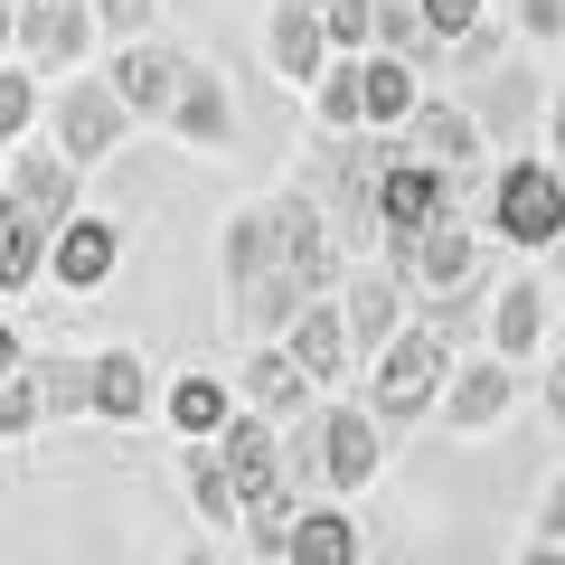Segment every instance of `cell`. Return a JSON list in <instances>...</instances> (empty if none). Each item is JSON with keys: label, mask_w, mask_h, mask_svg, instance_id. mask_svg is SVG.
<instances>
[{"label": "cell", "mask_w": 565, "mask_h": 565, "mask_svg": "<svg viewBox=\"0 0 565 565\" xmlns=\"http://www.w3.org/2000/svg\"><path fill=\"white\" fill-rule=\"evenodd\" d=\"M546 141H556V161H565V95L546 104Z\"/></svg>", "instance_id": "37"}, {"label": "cell", "mask_w": 565, "mask_h": 565, "mask_svg": "<svg viewBox=\"0 0 565 565\" xmlns=\"http://www.w3.org/2000/svg\"><path fill=\"white\" fill-rule=\"evenodd\" d=\"M405 141H415L424 161H444V170H471L490 151V122H481V104H434L424 95L415 122H405Z\"/></svg>", "instance_id": "16"}, {"label": "cell", "mask_w": 565, "mask_h": 565, "mask_svg": "<svg viewBox=\"0 0 565 565\" xmlns=\"http://www.w3.org/2000/svg\"><path fill=\"white\" fill-rule=\"evenodd\" d=\"M490 226H500L509 245H556L565 236V170L556 161H500V180H490Z\"/></svg>", "instance_id": "4"}, {"label": "cell", "mask_w": 565, "mask_h": 565, "mask_svg": "<svg viewBox=\"0 0 565 565\" xmlns=\"http://www.w3.org/2000/svg\"><path fill=\"white\" fill-rule=\"evenodd\" d=\"M10 47H20V10H10V0H0V57H10Z\"/></svg>", "instance_id": "38"}, {"label": "cell", "mask_w": 565, "mask_h": 565, "mask_svg": "<svg viewBox=\"0 0 565 565\" xmlns=\"http://www.w3.org/2000/svg\"><path fill=\"white\" fill-rule=\"evenodd\" d=\"M282 340H292V359H302L321 386H340L349 367H367V359H359V330H349V302H330V292H311L302 321L282 330Z\"/></svg>", "instance_id": "11"}, {"label": "cell", "mask_w": 565, "mask_h": 565, "mask_svg": "<svg viewBox=\"0 0 565 565\" xmlns=\"http://www.w3.org/2000/svg\"><path fill=\"white\" fill-rule=\"evenodd\" d=\"M311 114H321V132H359L367 122V57H330V76L311 85Z\"/></svg>", "instance_id": "27"}, {"label": "cell", "mask_w": 565, "mask_h": 565, "mask_svg": "<svg viewBox=\"0 0 565 565\" xmlns=\"http://www.w3.org/2000/svg\"><path fill=\"white\" fill-rule=\"evenodd\" d=\"M490 349H509V359H527V349H537L546 340V292H537V282H500V292H490Z\"/></svg>", "instance_id": "23"}, {"label": "cell", "mask_w": 565, "mask_h": 565, "mask_svg": "<svg viewBox=\"0 0 565 565\" xmlns=\"http://www.w3.org/2000/svg\"><path fill=\"white\" fill-rule=\"evenodd\" d=\"M47 424V386H39V367H10V377H0V434H39Z\"/></svg>", "instance_id": "29"}, {"label": "cell", "mask_w": 565, "mask_h": 565, "mask_svg": "<svg viewBox=\"0 0 565 565\" xmlns=\"http://www.w3.org/2000/svg\"><path fill=\"white\" fill-rule=\"evenodd\" d=\"M132 122H141V114L122 104L114 66H104V76H85V66H76V76H66L57 95H47V141H57L66 161H85V170H95V161H114Z\"/></svg>", "instance_id": "2"}, {"label": "cell", "mask_w": 565, "mask_h": 565, "mask_svg": "<svg viewBox=\"0 0 565 565\" xmlns=\"http://www.w3.org/2000/svg\"><path fill=\"white\" fill-rule=\"evenodd\" d=\"M396 264L415 274V292H452V282L481 274V245H471V226H462V217H434V226H424V236L405 245Z\"/></svg>", "instance_id": "20"}, {"label": "cell", "mask_w": 565, "mask_h": 565, "mask_svg": "<svg viewBox=\"0 0 565 565\" xmlns=\"http://www.w3.org/2000/svg\"><path fill=\"white\" fill-rule=\"evenodd\" d=\"M66 217H47V207H29L20 189H0V292H29V282L47 274V245H57Z\"/></svg>", "instance_id": "15"}, {"label": "cell", "mask_w": 565, "mask_h": 565, "mask_svg": "<svg viewBox=\"0 0 565 565\" xmlns=\"http://www.w3.org/2000/svg\"><path fill=\"white\" fill-rule=\"evenodd\" d=\"M321 20H330V47L340 57H367L377 47V0H321Z\"/></svg>", "instance_id": "31"}, {"label": "cell", "mask_w": 565, "mask_h": 565, "mask_svg": "<svg viewBox=\"0 0 565 565\" xmlns=\"http://www.w3.org/2000/svg\"><path fill=\"white\" fill-rule=\"evenodd\" d=\"M180 76H189V47H170V39H122V57H114V85H122V104H132L141 122H170V104H180Z\"/></svg>", "instance_id": "9"}, {"label": "cell", "mask_w": 565, "mask_h": 565, "mask_svg": "<svg viewBox=\"0 0 565 565\" xmlns=\"http://www.w3.org/2000/svg\"><path fill=\"white\" fill-rule=\"evenodd\" d=\"M95 415H114V424L151 415V367H141V349H95Z\"/></svg>", "instance_id": "25"}, {"label": "cell", "mask_w": 565, "mask_h": 565, "mask_svg": "<svg viewBox=\"0 0 565 565\" xmlns=\"http://www.w3.org/2000/svg\"><path fill=\"white\" fill-rule=\"evenodd\" d=\"M556 282H565V236H556Z\"/></svg>", "instance_id": "40"}, {"label": "cell", "mask_w": 565, "mask_h": 565, "mask_svg": "<svg viewBox=\"0 0 565 565\" xmlns=\"http://www.w3.org/2000/svg\"><path fill=\"white\" fill-rule=\"evenodd\" d=\"M95 0H20V57L39 76H76L95 57Z\"/></svg>", "instance_id": "5"}, {"label": "cell", "mask_w": 565, "mask_h": 565, "mask_svg": "<svg viewBox=\"0 0 565 565\" xmlns=\"http://www.w3.org/2000/svg\"><path fill=\"white\" fill-rule=\"evenodd\" d=\"M509 10H519V39H565V0H509Z\"/></svg>", "instance_id": "34"}, {"label": "cell", "mask_w": 565, "mask_h": 565, "mask_svg": "<svg viewBox=\"0 0 565 565\" xmlns=\"http://www.w3.org/2000/svg\"><path fill=\"white\" fill-rule=\"evenodd\" d=\"M546 415L565 424V349H556V359H546Z\"/></svg>", "instance_id": "36"}, {"label": "cell", "mask_w": 565, "mask_h": 565, "mask_svg": "<svg viewBox=\"0 0 565 565\" xmlns=\"http://www.w3.org/2000/svg\"><path fill=\"white\" fill-rule=\"evenodd\" d=\"M114 264H122V236H114V217H95V207H76V217L57 226V245H47V274H57L66 292L114 282Z\"/></svg>", "instance_id": "14"}, {"label": "cell", "mask_w": 565, "mask_h": 565, "mask_svg": "<svg viewBox=\"0 0 565 565\" xmlns=\"http://www.w3.org/2000/svg\"><path fill=\"white\" fill-rule=\"evenodd\" d=\"M452 189H462V170L424 161L415 141H405L396 161H386V180H377V217H367V226H377V245H386V255H405L434 217H452Z\"/></svg>", "instance_id": "3"}, {"label": "cell", "mask_w": 565, "mask_h": 565, "mask_svg": "<svg viewBox=\"0 0 565 565\" xmlns=\"http://www.w3.org/2000/svg\"><path fill=\"white\" fill-rule=\"evenodd\" d=\"M10 367H20V330L0 321V377H10Z\"/></svg>", "instance_id": "39"}, {"label": "cell", "mask_w": 565, "mask_h": 565, "mask_svg": "<svg viewBox=\"0 0 565 565\" xmlns=\"http://www.w3.org/2000/svg\"><path fill=\"white\" fill-rule=\"evenodd\" d=\"M39 114H47V104H39V76L0 57V141H20V132H29Z\"/></svg>", "instance_id": "30"}, {"label": "cell", "mask_w": 565, "mask_h": 565, "mask_svg": "<svg viewBox=\"0 0 565 565\" xmlns=\"http://www.w3.org/2000/svg\"><path fill=\"white\" fill-rule=\"evenodd\" d=\"M537 556H565V471L546 481V500H537Z\"/></svg>", "instance_id": "33"}, {"label": "cell", "mask_w": 565, "mask_h": 565, "mask_svg": "<svg viewBox=\"0 0 565 565\" xmlns=\"http://www.w3.org/2000/svg\"><path fill=\"white\" fill-rule=\"evenodd\" d=\"M444 377H452V340L434 321H405L396 340L367 359V405H377L386 424H415L444 405Z\"/></svg>", "instance_id": "1"}, {"label": "cell", "mask_w": 565, "mask_h": 565, "mask_svg": "<svg viewBox=\"0 0 565 565\" xmlns=\"http://www.w3.org/2000/svg\"><path fill=\"white\" fill-rule=\"evenodd\" d=\"M415 104H424L415 66H405L396 47H367V122H377V132H405V122H415Z\"/></svg>", "instance_id": "26"}, {"label": "cell", "mask_w": 565, "mask_h": 565, "mask_svg": "<svg viewBox=\"0 0 565 565\" xmlns=\"http://www.w3.org/2000/svg\"><path fill=\"white\" fill-rule=\"evenodd\" d=\"M359 556H367L359 519H349V509L302 500V519H292V556H282V565H359Z\"/></svg>", "instance_id": "21"}, {"label": "cell", "mask_w": 565, "mask_h": 565, "mask_svg": "<svg viewBox=\"0 0 565 565\" xmlns=\"http://www.w3.org/2000/svg\"><path fill=\"white\" fill-rule=\"evenodd\" d=\"M264 47H274V76L292 85V95H311V85L330 76V20H321V0H274V20H264Z\"/></svg>", "instance_id": "8"}, {"label": "cell", "mask_w": 565, "mask_h": 565, "mask_svg": "<svg viewBox=\"0 0 565 565\" xmlns=\"http://www.w3.org/2000/svg\"><path fill=\"white\" fill-rule=\"evenodd\" d=\"M180 481H189L199 527H245V519H255L245 490H236V471H226V444H217V434H180Z\"/></svg>", "instance_id": "12"}, {"label": "cell", "mask_w": 565, "mask_h": 565, "mask_svg": "<svg viewBox=\"0 0 565 565\" xmlns=\"http://www.w3.org/2000/svg\"><path fill=\"white\" fill-rule=\"evenodd\" d=\"M377 405H321V481L330 490H367V481H377V462H386V452H377Z\"/></svg>", "instance_id": "10"}, {"label": "cell", "mask_w": 565, "mask_h": 565, "mask_svg": "<svg viewBox=\"0 0 565 565\" xmlns=\"http://www.w3.org/2000/svg\"><path fill=\"white\" fill-rule=\"evenodd\" d=\"M509 405H519V359H509V349H471V359H452V377H444V424H452V434H490Z\"/></svg>", "instance_id": "6"}, {"label": "cell", "mask_w": 565, "mask_h": 565, "mask_svg": "<svg viewBox=\"0 0 565 565\" xmlns=\"http://www.w3.org/2000/svg\"><path fill=\"white\" fill-rule=\"evenodd\" d=\"M537 114H546L537 76H519V66H490V85H481V122H490V141H509V151H519Z\"/></svg>", "instance_id": "24"}, {"label": "cell", "mask_w": 565, "mask_h": 565, "mask_svg": "<svg viewBox=\"0 0 565 565\" xmlns=\"http://www.w3.org/2000/svg\"><path fill=\"white\" fill-rule=\"evenodd\" d=\"M282 255H292V274H302L311 292H330V282H340V236H330V207L302 199V189H282Z\"/></svg>", "instance_id": "19"}, {"label": "cell", "mask_w": 565, "mask_h": 565, "mask_svg": "<svg viewBox=\"0 0 565 565\" xmlns=\"http://www.w3.org/2000/svg\"><path fill=\"white\" fill-rule=\"evenodd\" d=\"M161 415H170V434H226V415H236V405H226L217 377H180V386L161 396Z\"/></svg>", "instance_id": "28"}, {"label": "cell", "mask_w": 565, "mask_h": 565, "mask_svg": "<svg viewBox=\"0 0 565 565\" xmlns=\"http://www.w3.org/2000/svg\"><path fill=\"white\" fill-rule=\"evenodd\" d=\"M76 170H85V161H66L57 141H47V151H20L0 189H20L29 207H47V217H76Z\"/></svg>", "instance_id": "22"}, {"label": "cell", "mask_w": 565, "mask_h": 565, "mask_svg": "<svg viewBox=\"0 0 565 565\" xmlns=\"http://www.w3.org/2000/svg\"><path fill=\"white\" fill-rule=\"evenodd\" d=\"M95 20L114 29V39H141V29H151V0H95Z\"/></svg>", "instance_id": "35"}, {"label": "cell", "mask_w": 565, "mask_h": 565, "mask_svg": "<svg viewBox=\"0 0 565 565\" xmlns=\"http://www.w3.org/2000/svg\"><path fill=\"white\" fill-rule=\"evenodd\" d=\"M217 264H226V292H236V282H255V274H274V264H292V255H282V199L236 207V217H226Z\"/></svg>", "instance_id": "18"}, {"label": "cell", "mask_w": 565, "mask_h": 565, "mask_svg": "<svg viewBox=\"0 0 565 565\" xmlns=\"http://www.w3.org/2000/svg\"><path fill=\"white\" fill-rule=\"evenodd\" d=\"M415 10H424V29H434V47H462L471 29L490 20V0H415Z\"/></svg>", "instance_id": "32"}, {"label": "cell", "mask_w": 565, "mask_h": 565, "mask_svg": "<svg viewBox=\"0 0 565 565\" xmlns=\"http://www.w3.org/2000/svg\"><path fill=\"white\" fill-rule=\"evenodd\" d=\"M340 302H349V330H359V359H377V349L405 330V302H415V274H405L396 255H377V264H359V274L340 282Z\"/></svg>", "instance_id": "7"}, {"label": "cell", "mask_w": 565, "mask_h": 565, "mask_svg": "<svg viewBox=\"0 0 565 565\" xmlns=\"http://www.w3.org/2000/svg\"><path fill=\"white\" fill-rule=\"evenodd\" d=\"M170 132H180L189 151H226V141H236V95H226V76L207 57H189L180 104H170Z\"/></svg>", "instance_id": "13"}, {"label": "cell", "mask_w": 565, "mask_h": 565, "mask_svg": "<svg viewBox=\"0 0 565 565\" xmlns=\"http://www.w3.org/2000/svg\"><path fill=\"white\" fill-rule=\"evenodd\" d=\"M311 386H321V377L292 359V340H255V349H245V367H236V396L264 405V415H302Z\"/></svg>", "instance_id": "17"}]
</instances>
